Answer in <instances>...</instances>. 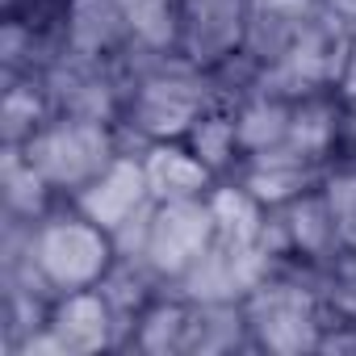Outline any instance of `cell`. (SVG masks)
<instances>
[{"mask_svg":"<svg viewBox=\"0 0 356 356\" xmlns=\"http://www.w3.org/2000/svg\"><path fill=\"white\" fill-rule=\"evenodd\" d=\"M210 231H214V214H210V210L193 206L189 197L168 202V210L151 222V239H147L151 260H155L159 268H172V273L185 268V264H193V260L206 252Z\"/></svg>","mask_w":356,"mask_h":356,"instance_id":"6da1fadb","label":"cell"},{"mask_svg":"<svg viewBox=\"0 0 356 356\" xmlns=\"http://www.w3.org/2000/svg\"><path fill=\"white\" fill-rule=\"evenodd\" d=\"M38 260H42L51 281L84 285L105 264V239L92 227H51L38 243Z\"/></svg>","mask_w":356,"mask_h":356,"instance_id":"7a4b0ae2","label":"cell"},{"mask_svg":"<svg viewBox=\"0 0 356 356\" xmlns=\"http://www.w3.org/2000/svg\"><path fill=\"white\" fill-rule=\"evenodd\" d=\"M101 159H105V134L97 126L55 130L30 151V163H38L51 181H80L92 168H101Z\"/></svg>","mask_w":356,"mask_h":356,"instance_id":"3957f363","label":"cell"},{"mask_svg":"<svg viewBox=\"0 0 356 356\" xmlns=\"http://www.w3.org/2000/svg\"><path fill=\"white\" fill-rule=\"evenodd\" d=\"M143 193H147V172H138L134 163H113L84 193V214L97 227H122L126 214L143 202Z\"/></svg>","mask_w":356,"mask_h":356,"instance_id":"277c9868","label":"cell"},{"mask_svg":"<svg viewBox=\"0 0 356 356\" xmlns=\"http://www.w3.org/2000/svg\"><path fill=\"white\" fill-rule=\"evenodd\" d=\"M143 172H147V189L168 197V202H181V197H189V193H197L206 185V168L197 159L181 155V151H168V147L151 151Z\"/></svg>","mask_w":356,"mask_h":356,"instance_id":"5b68a950","label":"cell"},{"mask_svg":"<svg viewBox=\"0 0 356 356\" xmlns=\"http://www.w3.org/2000/svg\"><path fill=\"white\" fill-rule=\"evenodd\" d=\"M55 343L63 352H88L105 343V310L97 298H72L55 314Z\"/></svg>","mask_w":356,"mask_h":356,"instance_id":"8992f818","label":"cell"},{"mask_svg":"<svg viewBox=\"0 0 356 356\" xmlns=\"http://www.w3.org/2000/svg\"><path fill=\"white\" fill-rule=\"evenodd\" d=\"M193 118V97L189 92H176L172 84H155L143 101V122L159 134H172V130H181L185 122Z\"/></svg>","mask_w":356,"mask_h":356,"instance_id":"52a82bcc","label":"cell"},{"mask_svg":"<svg viewBox=\"0 0 356 356\" xmlns=\"http://www.w3.org/2000/svg\"><path fill=\"white\" fill-rule=\"evenodd\" d=\"M210 214H214V231H222V239L235 248H243L256 235V210L243 193H218Z\"/></svg>","mask_w":356,"mask_h":356,"instance_id":"ba28073f","label":"cell"},{"mask_svg":"<svg viewBox=\"0 0 356 356\" xmlns=\"http://www.w3.org/2000/svg\"><path fill=\"white\" fill-rule=\"evenodd\" d=\"M122 5H126V13H130V22L138 26L143 38H151V42H163L168 38V30H172V22H168V0H122Z\"/></svg>","mask_w":356,"mask_h":356,"instance_id":"9c48e42d","label":"cell"},{"mask_svg":"<svg viewBox=\"0 0 356 356\" xmlns=\"http://www.w3.org/2000/svg\"><path fill=\"white\" fill-rule=\"evenodd\" d=\"M239 134H243L248 143L264 147V138H277V134H281V109H268V105L252 109V113H248V122L239 126Z\"/></svg>","mask_w":356,"mask_h":356,"instance_id":"30bf717a","label":"cell"},{"mask_svg":"<svg viewBox=\"0 0 356 356\" xmlns=\"http://www.w3.org/2000/svg\"><path fill=\"white\" fill-rule=\"evenodd\" d=\"M227 138H231V130H227V126H206V130L197 134V151H202L206 159H222Z\"/></svg>","mask_w":356,"mask_h":356,"instance_id":"8fae6325","label":"cell"}]
</instances>
